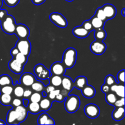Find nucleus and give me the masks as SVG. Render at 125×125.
<instances>
[{
  "mask_svg": "<svg viewBox=\"0 0 125 125\" xmlns=\"http://www.w3.org/2000/svg\"><path fill=\"white\" fill-rule=\"evenodd\" d=\"M64 107L65 111L70 114L77 112L80 107L81 100L76 95H68L64 100Z\"/></svg>",
  "mask_w": 125,
  "mask_h": 125,
  "instance_id": "obj_1",
  "label": "nucleus"
},
{
  "mask_svg": "<svg viewBox=\"0 0 125 125\" xmlns=\"http://www.w3.org/2000/svg\"><path fill=\"white\" fill-rule=\"evenodd\" d=\"M77 60V51L74 48H68L65 50L62 57V63L66 69L73 68Z\"/></svg>",
  "mask_w": 125,
  "mask_h": 125,
  "instance_id": "obj_2",
  "label": "nucleus"
},
{
  "mask_svg": "<svg viewBox=\"0 0 125 125\" xmlns=\"http://www.w3.org/2000/svg\"><path fill=\"white\" fill-rule=\"evenodd\" d=\"M0 23L1 29L5 33L10 35L14 34L17 24L13 16L7 14L3 20L0 21Z\"/></svg>",
  "mask_w": 125,
  "mask_h": 125,
  "instance_id": "obj_3",
  "label": "nucleus"
},
{
  "mask_svg": "<svg viewBox=\"0 0 125 125\" xmlns=\"http://www.w3.org/2000/svg\"><path fill=\"white\" fill-rule=\"evenodd\" d=\"M50 20L54 24L60 28H65L68 26V21L65 17L59 12H53L50 15Z\"/></svg>",
  "mask_w": 125,
  "mask_h": 125,
  "instance_id": "obj_4",
  "label": "nucleus"
},
{
  "mask_svg": "<svg viewBox=\"0 0 125 125\" xmlns=\"http://www.w3.org/2000/svg\"><path fill=\"white\" fill-rule=\"evenodd\" d=\"M15 47L18 48L20 52L26 56H29L31 51V43L28 39H19L17 42Z\"/></svg>",
  "mask_w": 125,
  "mask_h": 125,
  "instance_id": "obj_5",
  "label": "nucleus"
},
{
  "mask_svg": "<svg viewBox=\"0 0 125 125\" xmlns=\"http://www.w3.org/2000/svg\"><path fill=\"white\" fill-rule=\"evenodd\" d=\"M34 72L35 76L41 80L48 79L49 77L51 76L50 70L42 63H39L34 67Z\"/></svg>",
  "mask_w": 125,
  "mask_h": 125,
  "instance_id": "obj_6",
  "label": "nucleus"
},
{
  "mask_svg": "<svg viewBox=\"0 0 125 125\" xmlns=\"http://www.w3.org/2000/svg\"><path fill=\"white\" fill-rule=\"evenodd\" d=\"M84 113L90 118H96L100 115V109L98 106L95 104L90 103L84 107Z\"/></svg>",
  "mask_w": 125,
  "mask_h": 125,
  "instance_id": "obj_7",
  "label": "nucleus"
},
{
  "mask_svg": "<svg viewBox=\"0 0 125 125\" xmlns=\"http://www.w3.org/2000/svg\"><path fill=\"white\" fill-rule=\"evenodd\" d=\"M107 46L103 41L95 40L90 45V50L92 53L96 55H101L106 51Z\"/></svg>",
  "mask_w": 125,
  "mask_h": 125,
  "instance_id": "obj_8",
  "label": "nucleus"
},
{
  "mask_svg": "<svg viewBox=\"0 0 125 125\" xmlns=\"http://www.w3.org/2000/svg\"><path fill=\"white\" fill-rule=\"evenodd\" d=\"M15 34L19 39H28L30 35L29 28L24 24H17L15 30Z\"/></svg>",
  "mask_w": 125,
  "mask_h": 125,
  "instance_id": "obj_9",
  "label": "nucleus"
},
{
  "mask_svg": "<svg viewBox=\"0 0 125 125\" xmlns=\"http://www.w3.org/2000/svg\"><path fill=\"white\" fill-rule=\"evenodd\" d=\"M66 68L62 62H56L51 65L50 72L51 74L63 76L65 73Z\"/></svg>",
  "mask_w": 125,
  "mask_h": 125,
  "instance_id": "obj_10",
  "label": "nucleus"
},
{
  "mask_svg": "<svg viewBox=\"0 0 125 125\" xmlns=\"http://www.w3.org/2000/svg\"><path fill=\"white\" fill-rule=\"evenodd\" d=\"M14 110L15 111L16 115H17V122L19 124L26 120L28 114V111L26 106L21 104L15 107Z\"/></svg>",
  "mask_w": 125,
  "mask_h": 125,
  "instance_id": "obj_11",
  "label": "nucleus"
},
{
  "mask_svg": "<svg viewBox=\"0 0 125 125\" xmlns=\"http://www.w3.org/2000/svg\"><path fill=\"white\" fill-rule=\"evenodd\" d=\"M36 80L35 76L31 73H24L21 76L20 84L26 87H29Z\"/></svg>",
  "mask_w": 125,
  "mask_h": 125,
  "instance_id": "obj_12",
  "label": "nucleus"
},
{
  "mask_svg": "<svg viewBox=\"0 0 125 125\" xmlns=\"http://www.w3.org/2000/svg\"><path fill=\"white\" fill-rule=\"evenodd\" d=\"M8 67L11 72L17 74H19L23 73V69H24V66L21 64L20 62H18L14 57H13L9 61Z\"/></svg>",
  "mask_w": 125,
  "mask_h": 125,
  "instance_id": "obj_13",
  "label": "nucleus"
},
{
  "mask_svg": "<svg viewBox=\"0 0 125 125\" xmlns=\"http://www.w3.org/2000/svg\"><path fill=\"white\" fill-rule=\"evenodd\" d=\"M101 8L106 15L107 20L114 18L117 14V9L115 7L111 4H106L103 5Z\"/></svg>",
  "mask_w": 125,
  "mask_h": 125,
  "instance_id": "obj_14",
  "label": "nucleus"
},
{
  "mask_svg": "<svg viewBox=\"0 0 125 125\" xmlns=\"http://www.w3.org/2000/svg\"><path fill=\"white\" fill-rule=\"evenodd\" d=\"M73 34L79 39H85L90 34V31L84 29L82 26H76L73 29Z\"/></svg>",
  "mask_w": 125,
  "mask_h": 125,
  "instance_id": "obj_15",
  "label": "nucleus"
},
{
  "mask_svg": "<svg viewBox=\"0 0 125 125\" xmlns=\"http://www.w3.org/2000/svg\"><path fill=\"white\" fill-rule=\"evenodd\" d=\"M37 122L39 125H55L53 118H51L46 112H43L39 115Z\"/></svg>",
  "mask_w": 125,
  "mask_h": 125,
  "instance_id": "obj_16",
  "label": "nucleus"
},
{
  "mask_svg": "<svg viewBox=\"0 0 125 125\" xmlns=\"http://www.w3.org/2000/svg\"><path fill=\"white\" fill-rule=\"evenodd\" d=\"M61 85L62 87V89L67 90L69 92H70L74 88L73 81L72 80V78H70L69 76H65L64 75L62 76Z\"/></svg>",
  "mask_w": 125,
  "mask_h": 125,
  "instance_id": "obj_17",
  "label": "nucleus"
},
{
  "mask_svg": "<svg viewBox=\"0 0 125 125\" xmlns=\"http://www.w3.org/2000/svg\"><path fill=\"white\" fill-rule=\"evenodd\" d=\"M81 92L83 96L86 98H92L95 96L96 90L93 86L87 84L84 87L81 89Z\"/></svg>",
  "mask_w": 125,
  "mask_h": 125,
  "instance_id": "obj_18",
  "label": "nucleus"
},
{
  "mask_svg": "<svg viewBox=\"0 0 125 125\" xmlns=\"http://www.w3.org/2000/svg\"><path fill=\"white\" fill-rule=\"evenodd\" d=\"M112 117L114 120L119 122L123 120L125 117V107H115V109L112 112Z\"/></svg>",
  "mask_w": 125,
  "mask_h": 125,
  "instance_id": "obj_19",
  "label": "nucleus"
},
{
  "mask_svg": "<svg viewBox=\"0 0 125 125\" xmlns=\"http://www.w3.org/2000/svg\"><path fill=\"white\" fill-rule=\"evenodd\" d=\"M73 84L74 87L81 90L87 84V79L84 76H79L76 78L74 81H73Z\"/></svg>",
  "mask_w": 125,
  "mask_h": 125,
  "instance_id": "obj_20",
  "label": "nucleus"
},
{
  "mask_svg": "<svg viewBox=\"0 0 125 125\" xmlns=\"http://www.w3.org/2000/svg\"><path fill=\"white\" fill-rule=\"evenodd\" d=\"M6 123L10 125H19V123L17 122V115H16L14 108L10 110L7 113V117H6Z\"/></svg>",
  "mask_w": 125,
  "mask_h": 125,
  "instance_id": "obj_21",
  "label": "nucleus"
},
{
  "mask_svg": "<svg viewBox=\"0 0 125 125\" xmlns=\"http://www.w3.org/2000/svg\"><path fill=\"white\" fill-rule=\"evenodd\" d=\"M39 103L41 111H43V112H46V111H49L51 109L52 104V101L47 97H43V98H42V99L40 100Z\"/></svg>",
  "mask_w": 125,
  "mask_h": 125,
  "instance_id": "obj_22",
  "label": "nucleus"
},
{
  "mask_svg": "<svg viewBox=\"0 0 125 125\" xmlns=\"http://www.w3.org/2000/svg\"><path fill=\"white\" fill-rule=\"evenodd\" d=\"M26 107L28 112H30L32 114H37L42 111L39 103L30 102L29 101V104Z\"/></svg>",
  "mask_w": 125,
  "mask_h": 125,
  "instance_id": "obj_23",
  "label": "nucleus"
},
{
  "mask_svg": "<svg viewBox=\"0 0 125 125\" xmlns=\"http://www.w3.org/2000/svg\"><path fill=\"white\" fill-rule=\"evenodd\" d=\"M91 23L92 25L93 29L94 30H96V29H101L103 28L104 25V22L102 21L101 20L99 19L95 15L93 16L91 18V19L89 20Z\"/></svg>",
  "mask_w": 125,
  "mask_h": 125,
  "instance_id": "obj_24",
  "label": "nucleus"
},
{
  "mask_svg": "<svg viewBox=\"0 0 125 125\" xmlns=\"http://www.w3.org/2000/svg\"><path fill=\"white\" fill-rule=\"evenodd\" d=\"M62 76L59 75H53L51 74L49 77V83L51 85H53L55 87H58L61 86V83H62Z\"/></svg>",
  "mask_w": 125,
  "mask_h": 125,
  "instance_id": "obj_25",
  "label": "nucleus"
},
{
  "mask_svg": "<svg viewBox=\"0 0 125 125\" xmlns=\"http://www.w3.org/2000/svg\"><path fill=\"white\" fill-rule=\"evenodd\" d=\"M12 96L8 94H0V103L5 106H10L12 103Z\"/></svg>",
  "mask_w": 125,
  "mask_h": 125,
  "instance_id": "obj_26",
  "label": "nucleus"
},
{
  "mask_svg": "<svg viewBox=\"0 0 125 125\" xmlns=\"http://www.w3.org/2000/svg\"><path fill=\"white\" fill-rule=\"evenodd\" d=\"M45 86V85L42 81L35 80V81L31 85V90L32 91L42 93V92L44 90Z\"/></svg>",
  "mask_w": 125,
  "mask_h": 125,
  "instance_id": "obj_27",
  "label": "nucleus"
},
{
  "mask_svg": "<svg viewBox=\"0 0 125 125\" xmlns=\"http://www.w3.org/2000/svg\"><path fill=\"white\" fill-rule=\"evenodd\" d=\"M24 89L23 88V85L20 84H16L13 87V95L17 98H23V92H24Z\"/></svg>",
  "mask_w": 125,
  "mask_h": 125,
  "instance_id": "obj_28",
  "label": "nucleus"
},
{
  "mask_svg": "<svg viewBox=\"0 0 125 125\" xmlns=\"http://www.w3.org/2000/svg\"><path fill=\"white\" fill-rule=\"evenodd\" d=\"M94 37H95V40H99V41H103L107 37V34H106V32L104 30L103 28H101V29L95 30Z\"/></svg>",
  "mask_w": 125,
  "mask_h": 125,
  "instance_id": "obj_29",
  "label": "nucleus"
},
{
  "mask_svg": "<svg viewBox=\"0 0 125 125\" xmlns=\"http://www.w3.org/2000/svg\"><path fill=\"white\" fill-rule=\"evenodd\" d=\"M13 81L8 74H2L0 76V87L7 85H12Z\"/></svg>",
  "mask_w": 125,
  "mask_h": 125,
  "instance_id": "obj_30",
  "label": "nucleus"
},
{
  "mask_svg": "<svg viewBox=\"0 0 125 125\" xmlns=\"http://www.w3.org/2000/svg\"><path fill=\"white\" fill-rule=\"evenodd\" d=\"M69 93L70 92L68 91L62 89V90H61L60 93H59V94L56 96L54 101L59 103L63 102V101H64L65 98L69 95Z\"/></svg>",
  "mask_w": 125,
  "mask_h": 125,
  "instance_id": "obj_31",
  "label": "nucleus"
},
{
  "mask_svg": "<svg viewBox=\"0 0 125 125\" xmlns=\"http://www.w3.org/2000/svg\"><path fill=\"white\" fill-rule=\"evenodd\" d=\"M105 99H106V101L107 104L110 105H113L116 101V100H117V97L115 94L110 92L106 94Z\"/></svg>",
  "mask_w": 125,
  "mask_h": 125,
  "instance_id": "obj_32",
  "label": "nucleus"
},
{
  "mask_svg": "<svg viewBox=\"0 0 125 125\" xmlns=\"http://www.w3.org/2000/svg\"><path fill=\"white\" fill-rule=\"evenodd\" d=\"M43 96L42 95V93L37 92H34L32 93L31 95L29 97V100L30 102H35V103H39L40 100L42 99Z\"/></svg>",
  "mask_w": 125,
  "mask_h": 125,
  "instance_id": "obj_33",
  "label": "nucleus"
},
{
  "mask_svg": "<svg viewBox=\"0 0 125 125\" xmlns=\"http://www.w3.org/2000/svg\"><path fill=\"white\" fill-rule=\"evenodd\" d=\"M28 56H25V55H24L23 54L19 52L15 56L14 58L18 62H20L21 64H22L23 66H24L26 63H27V62H28Z\"/></svg>",
  "mask_w": 125,
  "mask_h": 125,
  "instance_id": "obj_34",
  "label": "nucleus"
},
{
  "mask_svg": "<svg viewBox=\"0 0 125 125\" xmlns=\"http://www.w3.org/2000/svg\"><path fill=\"white\" fill-rule=\"evenodd\" d=\"M13 85H7L4 86L0 87V94H8V95H12L13 93Z\"/></svg>",
  "mask_w": 125,
  "mask_h": 125,
  "instance_id": "obj_35",
  "label": "nucleus"
},
{
  "mask_svg": "<svg viewBox=\"0 0 125 125\" xmlns=\"http://www.w3.org/2000/svg\"><path fill=\"white\" fill-rule=\"evenodd\" d=\"M115 94L117 96H119L120 98L125 97V85L124 84H121L120 83L118 84L116 89Z\"/></svg>",
  "mask_w": 125,
  "mask_h": 125,
  "instance_id": "obj_36",
  "label": "nucleus"
},
{
  "mask_svg": "<svg viewBox=\"0 0 125 125\" xmlns=\"http://www.w3.org/2000/svg\"><path fill=\"white\" fill-rule=\"evenodd\" d=\"M94 15L95 17H96L97 18H98L99 19L101 20L102 21H103L104 22L106 21H107V18H106V15H105L104 13L103 10L102 8L101 7H99L96 9V12H95V13Z\"/></svg>",
  "mask_w": 125,
  "mask_h": 125,
  "instance_id": "obj_37",
  "label": "nucleus"
},
{
  "mask_svg": "<svg viewBox=\"0 0 125 125\" xmlns=\"http://www.w3.org/2000/svg\"><path fill=\"white\" fill-rule=\"evenodd\" d=\"M104 83L105 84H107L108 85L111 86V85H113L114 84L116 83L115 78H114L113 75L112 74H109L104 79Z\"/></svg>",
  "mask_w": 125,
  "mask_h": 125,
  "instance_id": "obj_38",
  "label": "nucleus"
},
{
  "mask_svg": "<svg viewBox=\"0 0 125 125\" xmlns=\"http://www.w3.org/2000/svg\"><path fill=\"white\" fill-rule=\"evenodd\" d=\"M60 92H61V90H60V89H55L54 90L50 92L48 94V98L52 102H53V101H54L56 96L59 94V93H60Z\"/></svg>",
  "mask_w": 125,
  "mask_h": 125,
  "instance_id": "obj_39",
  "label": "nucleus"
},
{
  "mask_svg": "<svg viewBox=\"0 0 125 125\" xmlns=\"http://www.w3.org/2000/svg\"><path fill=\"white\" fill-rule=\"evenodd\" d=\"M21 104H23V100L21 99L20 98L15 97L13 99H12L10 106H12L13 108H15V107L20 106V105Z\"/></svg>",
  "mask_w": 125,
  "mask_h": 125,
  "instance_id": "obj_40",
  "label": "nucleus"
},
{
  "mask_svg": "<svg viewBox=\"0 0 125 125\" xmlns=\"http://www.w3.org/2000/svg\"><path fill=\"white\" fill-rule=\"evenodd\" d=\"M3 1L6 6L9 7H15L19 3L20 0H3Z\"/></svg>",
  "mask_w": 125,
  "mask_h": 125,
  "instance_id": "obj_41",
  "label": "nucleus"
},
{
  "mask_svg": "<svg viewBox=\"0 0 125 125\" xmlns=\"http://www.w3.org/2000/svg\"><path fill=\"white\" fill-rule=\"evenodd\" d=\"M117 82L122 84L125 83V70H122L117 74Z\"/></svg>",
  "mask_w": 125,
  "mask_h": 125,
  "instance_id": "obj_42",
  "label": "nucleus"
},
{
  "mask_svg": "<svg viewBox=\"0 0 125 125\" xmlns=\"http://www.w3.org/2000/svg\"><path fill=\"white\" fill-rule=\"evenodd\" d=\"M112 106H114V107H124L125 106V98L124 97L120 98V99H117L115 102L114 103Z\"/></svg>",
  "mask_w": 125,
  "mask_h": 125,
  "instance_id": "obj_43",
  "label": "nucleus"
},
{
  "mask_svg": "<svg viewBox=\"0 0 125 125\" xmlns=\"http://www.w3.org/2000/svg\"><path fill=\"white\" fill-rule=\"evenodd\" d=\"M82 26L86 30L89 31H92L94 30L93 29L92 25L91 23H90V20H85L84 21L83 23V24H82Z\"/></svg>",
  "mask_w": 125,
  "mask_h": 125,
  "instance_id": "obj_44",
  "label": "nucleus"
},
{
  "mask_svg": "<svg viewBox=\"0 0 125 125\" xmlns=\"http://www.w3.org/2000/svg\"><path fill=\"white\" fill-rule=\"evenodd\" d=\"M32 93V90L31 89H26L24 90V92H23V98L24 99H28L29 100V97L31 95Z\"/></svg>",
  "mask_w": 125,
  "mask_h": 125,
  "instance_id": "obj_45",
  "label": "nucleus"
},
{
  "mask_svg": "<svg viewBox=\"0 0 125 125\" xmlns=\"http://www.w3.org/2000/svg\"><path fill=\"white\" fill-rule=\"evenodd\" d=\"M55 89H56V87H54L53 85H51L50 84H48V85H45V89H44V91H45V92H46V94L48 95V94L50 92L52 91V90H54Z\"/></svg>",
  "mask_w": 125,
  "mask_h": 125,
  "instance_id": "obj_46",
  "label": "nucleus"
},
{
  "mask_svg": "<svg viewBox=\"0 0 125 125\" xmlns=\"http://www.w3.org/2000/svg\"><path fill=\"white\" fill-rule=\"evenodd\" d=\"M101 90H102V92L104 94H107V93L111 92V90H110V86L104 83V84L101 86Z\"/></svg>",
  "mask_w": 125,
  "mask_h": 125,
  "instance_id": "obj_47",
  "label": "nucleus"
},
{
  "mask_svg": "<svg viewBox=\"0 0 125 125\" xmlns=\"http://www.w3.org/2000/svg\"><path fill=\"white\" fill-rule=\"evenodd\" d=\"M7 13V11L5 9H0V21L3 20L5 18Z\"/></svg>",
  "mask_w": 125,
  "mask_h": 125,
  "instance_id": "obj_48",
  "label": "nucleus"
},
{
  "mask_svg": "<svg viewBox=\"0 0 125 125\" xmlns=\"http://www.w3.org/2000/svg\"><path fill=\"white\" fill-rule=\"evenodd\" d=\"M18 52H19V51H18V48H17V47H15V46L14 48H13L11 50L10 54H11V56H12V57H14L16 55H17V54L18 53Z\"/></svg>",
  "mask_w": 125,
  "mask_h": 125,
  "instance_id": "obj_49",
  "label": "nucleus"
},
{
  "mask_svg": "<svg viewBox=\"0 0 125 125\" xmlns=\"http://www.w3.org/2000/svg\"><path fill=\"white\" fill-rule=\"evenodd\" d=\"M45 1L46 0H31L32 3L34 5H36V6H39V5L42 4H43L45 2Z\"/></svg>",
  "mask_w": 125,
  "mask_h": 125,
  "instance_id": "obj_50",
  "label": "nucleus"
},
{
  "mask_svg": "<svg viewBox=\"0 0 125 125\" xmlns=\"http://www.w3.org/2000/svg\"><path fill=\"white\" fill-rule=\"evenodd\" d=\"M29 103V100L28 99H24L23 98V105H24V106L27 107L28 104Z\"/></svg>",
  "mask_w": 125,
  "mask_h": 125,
  "instance_id": "obj_51",
  "label": "nucleus"
},
{
  "mask_svg": "<svg viewBox=\"0 0 125 125\" xmlns=\"http://www.w3.org/2000/svg\"><path fill=\"white\" fill-rule=\"evenodd\" d=\"M42 95L43 97H46V96H47V94H46V92H45L44 90L42 92Z\"/></svg>",
  "mask_w": 125,
  "mask_h": 125,
  "instance_id": "obj_52",
  "label": "nucleus"
},
{
  "mask_svg": "<svg viewBox=\"0 0 125 125\" xmlns=\"http://www.w3.org/2000/svg\"><path fill=\"white\" fill-rule=\"evenodd\" d=\"M125 8H123V9H122V12H121V13H122V16H123V17H125Z\"/></svg>",
  "mask_w": 125,
  "mask_h": 125,
  "instance_id": "obj_53",
  "label": "nucleus"
},
{
  "mask_svg": "<svg viewBox=\"0 0 125 125\" xmlns=\"http://www.w3.org/2000/svg\"><path fill=\"white\" fill-rule=\"evenodd\" d=\"M6 124H7V123H5L3 120H0V125H6Z\"/></svg>",
  "mask_w": 125,
  "mask_h": 125,
  "instance_id": "obj_54",
  "label": "nucleus"
},
{
  "mask_svg": "<svg viewBox=\"0 0 125 125\" xmlns=\"http://www.w3.org/2000/svg\"><path fill=\"white\" fill-rule=\"evenodd\" d=\"M2 4H3V1L2 0H0V9L2 7Z\"/></svg>",
  "mask_w": 125,
  "mask_h": 125,
  "instance_id": "obj_55",
  "label": "nucleus"
},
{
  "mask_svg": "<svg viewBox=\"0 0 125 125\" xmlns=\"http://www.w3.org/2000/svg\"><path fill=\"white\" fill-rule=\"evenodd\" d=\"M65 1H68V2H72V1H74V0H65Z\"/></svg>",
  "mask_w": 125,
  "mask_h": 125,
  "instance_id": "obj_56",
  "label": "nucleus"
}]
</instances>
